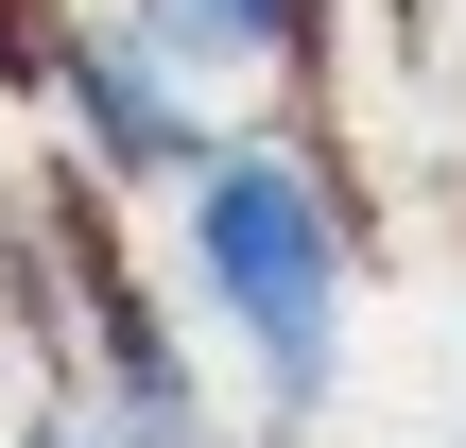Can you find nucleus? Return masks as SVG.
Returning <instances> with one entry per match:
<instances>
[{
    "label": "nucleus",
    "instance_id": "nucleus-1",
    "mask_svg": "<svg viewBox=\"0 0 466 448\" xmlns=\"http://www.w3.org/2000/svg\"><path fill=\"white\" fill-rule=\"evenodd\" d=\"M346 207H329V173L311 155H277V138H208V173H190V294L225 311V345L259 363V397L277 414H329V380H346Z\"/></svg>",
    "mask_w": 466,
    "mask_h": 448
},
{
    "label": "nucleus",
    "instance_id": "nucleus-2",
    "mask_svg": "<svg viewBox=\"0 0 466 448\" xmlns=\"http://www.w3.org/2000/svg\"><path fill=\"white\" fill-rule=\"evenodd\" d=\"M52 86H69V138H86V173H121V190H190V173H208L190 52H173L156 17H86V35L52 52Z\"/></svg>",
    "mask_w": 466,
    "mask_h": 448
},
{
    "label": "nucleus",
    "instance_id": "nucleus-3",
    "mask_svg": "<svg viewBox=\"0 0 466 448\" xmlns=\"http://www.w3.org/2000/svg\"><path fill=\"white\" fill-rule=\"evenodd\" d=\"M69 294H86V397H104V448H208V414H190V345L156 328V294L86 242L69 259Z\"/></svg>",
    "mask_w": 466,
    "mask_h": 448
},
{
    "label": "nucleus",
    "instance_id": "nucleus-4",
    "mask_svg": "<svg viewBox=\"0 0 466 448\" xmlns=\"http://www.w3.org/2000/svg\"><path fill=\"white\" fill-rule=\"evenodd\" d=\"M190 69H311L329 52V0H138Z\"/></svg>",
    "mask_w": 466,
    "mask_h": 448
},
{
    "label": "nucleus",
    "instance_id": "nucleus-5",
    "mask_svg": "<svg viewBox=\"0 0 466 448\" xmlns=\"http://www.w3.org/2000/svg\"><path fill=\"white\" fill-rule=\"evenodd\" d=\"M35 448H69V432H35Z\"/></svg>",
    "mask_w": 466,
    "mask_h": 448
}]
</instances>
